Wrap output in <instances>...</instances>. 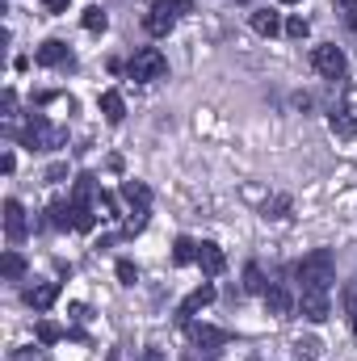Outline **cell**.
<instances>
[{
	"mask_svg": "<svg viewBox=\"0 0 357 361\" xmlns=\"http://www.w3.org/2000/svg\"><path fill=\"white\" fill-rule=\"evenodd\" d=\"M298 281H303L307 290H332V281H337V257H332L328 248L307 252V257L298 261Z\"/></svg>",
	"mask_w": 357,
	"mask_h": 361,
	"instance_id": "6da1fadb",
	"label": "cell"
},
{
	"mask_svg": "<svg viewBox=\"0 0 357 361\" xmlns=\"http://www.w3.org/2000/svg\"><path fill=\"white\" fill-rule=\"evenodd\" d=\"M164 72H169V59H164V51H160V47H143V51H135V55H131V63H126V76H131L135 85L164 80Z\"/></svg>",
	"mask_w": 357,
	"mask_h": 361,
	"instance_id": "7a4b0ae2",
	"label": "cell"
},
{
	"mask_svg": "<svg viewBox=\"0 0 357 361\" xmlns=\"http://www.w3.org/2000/svg\"><path fill=\"white\" fill-rule=\"evenodd\" d=\"M185 13H189V0H152L143 25H147L152 38H164V34H173V25H177Z\"/></svg>",
	"mask_w": 357,
	"mask_h": 361,
	"instance_id": "3957f363",
	"label": "cell"
},
{
	"mask_svg": "<svg viewBox=\"0 0 357 361\" xmlns=\"http://www.w3.org/2000/svg\"><path fill=\"white\" fill-rule=\"evenodd\" d=\"M311 68H315L324 80H345V76H349V59H345V51H341L337 42L315 47V51H311Z\"/></svg>",
	"mask_w": 357,
	"mask_h": 361,
	"instance_id": "277c9868",
	"label": "cell"
},
{
	"mask_svg": "<svg viewBox=\"0 0 357 361\" xmlns=\"http://www.w3.org/2000/svg\"><path fill=\"white\" fill-rule=\"evenodd\" d=\"M63 139H68V135H63L59 126H51L42 114H34V118H30V126L21 130V143H25L30 152H51V147H59Z\"/></svg>",
	"mask_w": 357,
	"mask_h": 361,
	"instance_id": "5b68a950",
	"label": "cell"
},
{
	"mask_svg": "<svg viewBox=\"0 0 357 361\" xmlns=\"http://www.w3.org/2000/svg\"><path fill=\"white\" fill-rule=\"evenodd\" d=\"M214 298H219V290H214L210 281H202V286H198V290H193V294L177 307V328H189V324H193V315H198V311H206Z\"/></svg>",
	"mask_w": 357,
	"mask_h": 361,
	"instance_id": "8992f818",
	"label": "cell"
},
{
	"mask_svg": "<svg viewBox=\"0 0 357 361\" xmlns=\"http://www.w3.org/2000/svg\"><path fill=\"white\" fill-rule=\"evenodd\" d=\"M298 315H303L307 324H324V319L332 315L328 290H307V286H303V294H298Z\"/></svg>",
	"mask_w": 357,
	"mask_h": 361,
	"instance_id": "52a82bcc",
	"label": "cell"
},
{
	"mask_svg": "<svg viewBox=\"0 0 357 361\" xmlns=\"http://www.w3.org/2000/svg\"><path fill=\"white\" fill-rule=\"evenodd\" d=\"M25 231H30V219H25L21 202H17V197H8V202H4V235H8V244H21V240H25Z\"/></svg>",
	"mask_w": 357,
	"mask_h": 361,
	"instance_id": "ba28073f",
	"label": "cell"
},
{
	"mask_svg": "<svg viewBox=\"0 0 357 361\" xmlns=\"http://www.w3.org/2000/svg\"><path fill=\"white\" fill-rule=\"evenodd\" d=\"M25 307H34L38 315L42 311H51L55 307V298H59V281H34V286H25Z\"/></svg>",
	"mask_w": 357,
	"mask_h": 361,
	"instance_id": "9c48e42d",
	"label": "cell"
},
{
	"mask_svg": "<svg viewBox=\"0 0 357 361\" xmlns=\"http://www.w3.org/2000/svg\"><path fill=\"white\" fill-rule=\"evenodd\" d=\"M189 341H193V349H206V353H219L231 336L223 332V328H210V324H189Z\"/></svg>",
	"mask_w": 357,
	"mask_h": 361,
	"instance_id": "30bf717a",
	"label": "cell"
},
{
	"mask_svg": "<svg viewBox=\"0 0 357 361\" xmlns=\"http://www.w3.org/2000/svg\"><path fill=\"white\" fill-rule=\"evenodd\" d=\"M265 311L273 315V319H290L294 311H298V298L286 290V286H269V294H265Z\"/></svg>",
	"mask_w": 357,
	"mask_h": 361,
	"instance_id": "8fae6325",
	"label": "cell"
},
{
	"mask_svg": "<svg viewBox=\"0 0 357 361\" xmlns=\"http://www.w3.org/2000/svg\"><path fill=\"white\" fill-rule=\"evenodd\" d=\"M198 269H202V277H219V273L227 269L223 248H219V244H202V248H198Z\"/></svg>",
	"mask_w": 357,
	"mask_h": 361,
	"instance_id": "7c38bea8",
	"label": "cell"
},
{
	"mask_svg": "<svg viewBox=\"0 0 357 361\" xmlns=\"http://www.w3.org/2000/svg\"><path fill=\"white\" fill-rule=\"evenodd\" d=\"M34 63H42V68H63V63H68V42L47 38V42L34 51Z\"/></svg>",
	"mask_w": 357,
	"mask_h": 361,
	"instance_id": "4fadbf2b",
	"label": "cell"
},
{
	"mask_svg": "<svg viewBox=\"0 0 357 361\" xmlns=\"http://www.w3.org/2000/svg\"><path fill=\"white\" fill-rule=\"evenodd\" d=\"M122 197H126V202H131V210H147V206H152V189H147V185H143V180H122Z\"/></svg>",
	"mask_w": 357,
	"mask_h": 361,
	"instance_id": "5bb4252c",
	"label": "cell"
},
{
	"mask_svg": "<svg viewBox=\"0 0 357 361\" xmlns=\"http://www.w3.org/2000/svg\"><path fill=\"white\" fill-rule=\"evenodd\" d=\"M101 114H105V122H114V126L126 118V101H122V92H118V89L101 92Z\"/></svg>",
	"mask_w": 357,
	"mask_h": 361,
	"instance_id": "9a60e30c",
	"label": "cell"
},
{
	"mask_svg": "<svg viewBox=\"0 0 357 361\" xmlns=\"http://www.w3.org/2000/svg\"><path fill=\"white\" fill-rule=\"evenodd\" d=\"M328 126H332V135L337 139H357V118L349 114V109H332V118H328Z\"/></svg>",
	"mask_w": 357,
	"mask_h": 361,
	"instance_id": "2e32d148",
	"label": "cell"
},
{
	"mask_svg": "<svg viewBox=\"0 0 357 361\" xmlns=\"http://www.w3.org/2000/svg\"><path fill=\"white\" fill-rule=\"evenodd\" d=\"M248 21H253V30H257L261 38H273V34L282 30V17H277L273 8H253V17H248Z\"/></svg>",
	"mask_w": 357,
	"mask_h": 361,
	"instance_id": "e0dca14e",
	"label": "cell"
},
{
	"mask_svg": "<svg viewBox=\"0 0 357 361\" xmlns=\"http://www.w3.org/2000/svg\"><path fill=\"white\" fill-rule=\"evenodd\" d=\"M92 197H97V177L80 173L76 185H72V206H92Z\"/></svg>",
	"mask_w": 357,
	"mask_h": 361,
	"instance_id": "ac0fdd59",
	"label": "cell"
},
{
	"mask_svg": "<svg viewBox=\"0 0 357 361\" xmlns=\"http://www.w3.org/2000/svg\"><path fill=\"white\" fill-rule=\"evenodd\" d=\"M47 227H55V231L72 227V202H51L47 206Z\"/></svg>",
	"mask_w": 357,
	"mask_h": 361,
	"instance_id": "d6986e66",
	"label": "cell"
},
{
	"mask_svg": "<svg viewBox=\"0 0 357 361\" xmlns=\"http://www.w3.org/2000/svg\"><path fill=\"white\" fill-rule=\"evenodd\" d=\"M198 240H189V235H181L177 244H173V265H198Z\"/></svg>",
	"mask_w": 357,
	"mask_h": 361,
	"instance_id": "ffe728a7",
	"label": "cell"
},
{
	"mask_svg": "<svg viewBox=\"0 0 357 361\" xmlns=\"http://www.w3.org/2000/svg\"><path fill=\"white\" fill-rule=\"evenodd\" d=\"M244 290H248V294H261V298H265V294H269L265 269H261L257 261H253V265H244Z\"/></svg>",
	"mask_w": 357,
	"mask_h": 361,
	"instance_id": "44dd1931",
	"label": "cell"
},
{
	"mask_svg": "<svg viewBox=\"0 0 357 361\" xmlns=\"http://www.w3.org/2000/svg\"><path fill=\"white\" fill-rule=\"evenodd\" d=\"M0 269H4V277H8V281H21V277H25V257H21L17 248H8V252H4V265H0Z\"/></svg>",
	"mask_w": 357,
	"mask_h": 361,
	"instance_id": "7402d4cb",
	"label": "cell"
},
{
	"mask_svg": "<svg viewBox=\"0 0 357 361\" xmlns=\"http://www.w3.org/2000/svg\"><path fill=\"white\" fill-rule=\"evenodd\" d=\"M320 349H324V345H320L315 336H298V341H294V361H320Z\"/></svg>",
	"mask_w": 357,
	"mask_h": 361,
	"instance_id": "603a6c76",
	"label": "cell"
},
{
	"mask_svg": "<svg viewBox=\"0 0 357 361\" xmlns=\"http://www.w3.org/2000/svg\"><path fill=\"white\" fill-rule=\"evenodd\" d=\"M261 214H265V219H286V214H290V197H286V193H273V197H265Z\"/></svg>",
	"mask_w": 357,
	"mask_h": 361,
	"instance_id": "cb8c5ba5",
	"label": "cell"
},
{
	"mask_svg": "<svg viewBox=\"0 0 357 361\" xmlns=\"http://www.w3.org/2000/svg\"><path fill=\"white\" fill-rule=\"evenodd\" d=\"M38 341H42V345H59V341H63V328H59L55 319H38Z\"/></svg>",
	"mask_w": 357,
	"mask_h": 361,
	"instance_id": "d4e9b609",
	"label": "cell"
},
{
	"mask_svg": "<svg viewBox=\"0 0 357 361\" xmlns=\"http://www.w3.org/2000/svg\"><path fill=\"white\" fill-rule=\"evenodd\" d=\"M105 25H109V17H105V8H101V4L85 8V30H89V34H101Z\"/></svg>",
	"mask_w": 357,
	"mask_h": 361,
	"instance_id": "484cf974",
	"label": "cell"
},
{
	"mask_svg": "<svg viewBox=\"0 0 357 361\" xmlns=\"http://www.w3.org/2000/svg\"><path fill=\"white\" fill-rule=\"evenodd\" d=\"M72 227H76V231H92V227H97L92 206H72Z\"/></svg>",
	"mask_w": 357,
	"mask_h": 361,
	"instance_id": "4316f807",
	"label": "cell"
},
{
	"mask_svg": "<svg viewBox=\"0 0 357 361\" xmlns=\"http://www.w3.org/2000/svg\"><path fill=\"white\" fill-rule=\"evenodd\" d=\"M143 227H147V210H131L126 223H122V235H139Z\"/></svg>",
	"mask_w": 357,
	"mask_h": 361,
	"instance_id": "83f0119b",
	"label": "cell"
},
{
	"mask_svg": "<svg viewBox=\"0 0 357 361\" xmlns=\"http://www.w3.org/2000/svg\"><path fill=\"white\" fill-rule=\"evenodd\" d=\"M307 30H311L307 17H290V21H286V34H290V38H307Z\"/></svg>",
	"mask_w": 357,
	"mask_h": 361,
	"instance_id": "f1b7e54d",
	"label": "cell"
},
{
	"mask_svg": "<svg viewBox=\"0 0 357 361\" xmlns=\"http://www.w3.org/2000/svg\"><path fill=\"white\" fill-rule=\"evenodd\" d=\"M97 210H101V219H118V202L109 193H97Z\"/></svg>",
	"mask_w": 357,
	"mask_h": 361,
	"instance_id": "f546056e",
	"label": "cell"
},
{
	"mask_svg": "<svg viewBox=\"0 0 357 361\" xmlns=\"http://www.w3.org/2000/svg\"><path fill=\"white\" fill-rule=\"evenodd\" d=\"M332 4H337V13H341V17L349 21V30H353L357 25V0H332Z\"/></svg>",
	"mask_w": 357,
	"mask_h": 361,
	"instance_id": "4dcf8cb0",
	"label": "cell"
},
{
	"mask_svg": "<svg viewBox=\"0 0 357 361\" xmlns=\"http://www.w3.org/2000/svg\"><path fill=\"white\" fill-rule=\"evenodd\" d=\"M118 281H122V286H135V281H139V269H135L131 261H118Z\"/></svg>",
	"mask_w": 357,
	"mask_h": 361,
	"instance_id": "1f68e13d",
	"label": "cell"
},
{
	"mask_svg": "<svg viewBox=\"0 0 357 361\" xmlns=\"http://www.w3.org/2000/svg\"><path fill=\"white\" fill-rule=\"evenodd\" d=\"M63 177H68V164H51V169L42 173V180H47V185H55V180H63Z\"/></svg>",
	"mask_w": 357,
	"mask_h": 361,
	"instance_id": "d6a6232c",
	"label": "cell"
},
{
	"mask_svg": "<svg viewBox=\"0 0 357 361\" xmlns=\"http://www.w3.org/2000/svg\"><path fill=\"white\" fill-rule=\"evenodd\" d=\"M13 361H42V349H17Z\"/></svg>",
	"mask_w": 357,
	"mask_h": 361,
	"instance_id": "836d02e7",
	"label": "cell"
},
{
	"mask_svg": "<svg viewBox=\"0 0 357 361\" xmlns=\"http://www.w3.org/2000/svg\"><path fill=\"white\" fill-rule=\"evenodd\" d=\"M345 307H349V328L357 332V294H349V298H345Z\"/></svg>",
	"mask_w": 357,
	"mask_h": 361,
	"instance_id": "e575fe53",
	"label": "cell"
},
{
	"mask_svg": "<svg viewBox=\"0 0 357 361\" xmlns=\"http://www.w3.org/2000/svg\"><path fill=\"white\" fill-rule=\"evenodd\" d=\"M72 319L85 324V319H89V307H85V302H72Z\"/></svg>",
	"mask_w": 357,
	"mask_h": 361,
	"instance_id": "d590c367",
	"label": "cell"
},
{
	"mask_svg": "<svg viewBox=\"0 0 357 361\" xmlns=\"http://www.w3.org/2000/svg\"><path fill=\"white\" fill-rule=\"evenodd\" d=\"M42 4H47V13H68L72 0H42Z\"/></svg>",
	"mask_w": 357,
	"mask_h": 361,
	"instance_id": "8d00e7d4",
	"label": "cell"
},
{
	"mask_svg": "<svg viewBox=\"0 0 357 361\" xmlns=\"http://www.w3.org/2000/svg\"><path fill=\"white\" fill-rule=\"evenodd\" d=\"M13 109H17V92L8 89L4 92V118H13Z\"/></svg>",
	"mask_w": 357,
	"mask_h": 361,
	"instance_id": "74e56055",
	"label": "cell"
},
{
	"mask_svg": "<svg viewBox=\"0 0 357 361\" xmlns=\"http://www.w3.org/2000/svg\"><path fill=\"white\" fill-rule=\"evenodd\" d=\"M181 361H214V353H206V349H202V353H198V349H189Z\"/></svg>",
	"mask_w": 357,
	"mask_h": 361,
	"instance_id": "f35d334b",
	"label": "cell"
},
{
	"mask_svg": "<svg viewBox=\"0 0 357 361\" xmlns=\"http://www.w3.org/2000/svg\"><path fill=\"white\" fill-rule=\"evenodd\" d=\"M349 114L357 118V89H349Z\"/></svg>",
	"mask_w": 357,
	"mask_h": 361,
	"instance_id": "ab89813d",
	"label": "cell"
},
{
	"mask_svg": "<svg viewBox=\"0 0 357 361\" xmlns=\"http://www.w3.org/2000/svg\"><path fill=\"white\" fill-rule=\"evenodd\" d=\"M282 4H294V0H282Z\"/></svg>",
	"mask_w": 357,
	"mask_h": 361,
	"instance_id": "60d3db41",
	"label": "cell"
}]
</instances>
